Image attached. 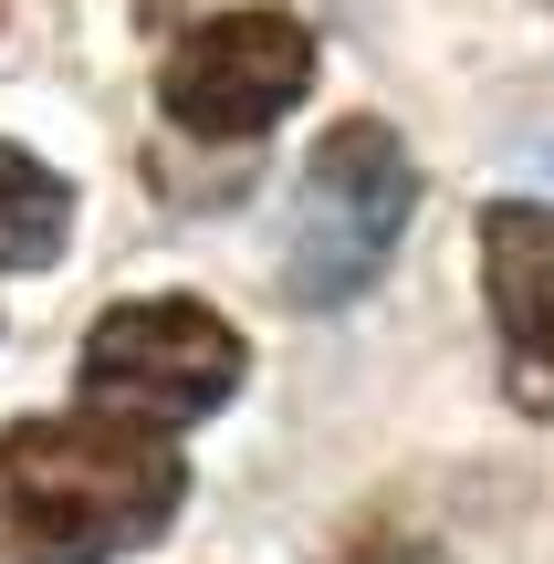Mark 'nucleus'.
I'll return each instance as SVG.
<instances>
[{
	"label": "nucleus",
	"instance_id": "nucleus-1",
	"mask_svg": "<svg viewBox=\"0 0 554 564\" xmlns=\"http://www.w3.org/2000/svg\"><path fill=\"white\" fill-rule=\"evenodd\" d=\"M188 502V460L137 419H21L0 429V533L21 564H116Z\"/></svg>",
	"mask_w": 554,
	"mask_h": 564
},
{
	"label": "nucleus",
	"instance_id": "nucleus-2",
	"mask_svg": "<svg viewBox=\"0 0 554 564\" xmlns=\"http://www.w3.org/2000/svg\"><path fill=\"white\" fill-rule=\"evenodd\" d=\"M419 220V158L398 126L346 116L325 126V147L293 178V220H283V293L293 303H356L377 272H388L398 230Z\"/></svg>",
	"mask_w": 554,
	"mask_h": 564
},
{
	"label": "nucleus",
	"instance_id": "nucleus-3",
	"mask_svg": "<svg viewBox=\"0 0 554 564\" xmlns=\"http://www.w3.org/2000/svg\"><path fill=\"white\" fill-rule=\"evenodd\" d=\"M74 387H84L95 419L188 429V419L241 398V335H230L209 303H188V293H146V303H116V314L84 335Z\"/></svg>",
	"mask_w": 554,
	"mask_h": 564
},
{
	"label": "nucleus",
	"instance_id": "nucleus-4",
	"mask_svg": "<svg viewBox=\"0 0 554 564\" xmlns=\"http://www.w3.org/2000/svg\"><path fill=\"white\" fill-rule=\"evenodd\" d=\"M304 84H314V32L293 11H220L167 53L157 105L167 126H188L209 147H251L304 105Z\"/></svg>",
	"mask_w": 554,
	"mask_h": 564
},
{
	"label": "nucleus",
	"instance_id": "nucleus-5",
	"mask_svg": "<svg viewBox=\"0 0 554 564\" xmlns=\"http://www.w3.org/2000/svg\"><path fill=\"white\" fill-rule=\"evenodd\" d=\"M481 282H492V324H502L513 398L554 419V209L544 199L481 209Z\"/></svg>",
	"mask_w": 554,
	"mask_h": 564
},
{
	"label": "nucleus",
	"instance_id": "nucleus-6",
	"mask_svg": "<svg viewBox=\"0 0 554 564\" xmlns=\"http://www.w3.org/2000/svg\"><path fill=\"white\" fill-rule=\"evenodd\" d=\"M63 241H74V188L32 147L0 137V272H42Z\"/></svg>",
	"mask_w": 554,
	"mask_h": 564
}]
</instances>
